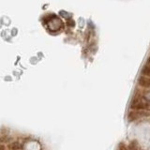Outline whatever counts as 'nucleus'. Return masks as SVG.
Returning a JSON list of instances; mask_svg holds the SVG:
<instances>
[{
  "mask_svg": "<svg viewBox=\"0 0 150 150\" xmlns=\"http://www.w3.org/2000/svg\"><path fill=\"white\" fill-rule=\"evenodd\" d=\"M150 108L149 101L142 95L133 96L131 102H130V109L132 110H148Z\"/></svg>",
  "mask_w": 150,
  "mask_h": 150,
  "instance_id": "nucleus-1",
  "label": "nucleus"
},
{
  "mask_svg": "<svg viewBox=\"0 0 150 150\" xmlns=\"http://www.w3.org/2000/svg\"><path fill=\"white\" fill-rule=\"evenodd\" d=\"M138 84L143 88H149L150 87V78L146 76L141 75L138 80Z\"/></svg>",
  "mask_w": 150,
  "mask_h": 150,
  "instance_id": "nucleus-2",
  "label": "nucleus"
},
{
  "mask_svg": "<svg viewBox=\"0 0 150 150\" xmlns=\"http://www.w3.org/2000/svg\"><path fill=\"white\" fill-rule=\"evenodd\" d=\"M143 116H148V114L141 113V112H131V113L129 114V120L133 121V120H135L136 118H138V117H142Z\"/></svg>",
  "mask_w": 150,
  "mask_h": 150,
  "instance_id": "nucleus-3",
  "label": "nucleus"
},
{
  "mask_svg": "<svg viewBox=\"0 0 150 150\" xmlns=\"http://www.w3.org/2000/svg\"><path fill=\"white\" fill-rule=\"evenodd\" d=\"M142 75L150 78V64L146 63L142 69Z\"/></svg>",
  "mask_w": 150,
  "mask_h": 150,
  "instance_id": "nucleus-4",
  "label": "nucleus"
},
{
  "mask_svg": "<svg viewBox=\"0 0 150 150\" xmlns=\"http://www.w3.org/2000/svg\"><path fill=\"white\" fill-rule=\"evenodd\" d=\"M21 148V145L17 142H14V143H11V150H19Z\"/></svg>",
  "mask_w": 150,
  "mask_h": 150,
  "instance_id": "nucleus-5",
  "label": "nucleus"
},
{
  "mask_svg": "<svg viewBox=\"0 0 150 150\" xmlns=\"http://www.w3.org/2000/svg\"><path fill=\"white\" fill-rule=\"evenodd\" d=\"M129 147H130V150H138V149H140V148H139V146H138V145H137V143H135V142L130 143Z\"/></svg>",
  "mask_w": 150,
  "mask_h": 150,
  "instance_id": "nucleus-6",
  "label": "nucleus"
},
{
  "mask_svg": "<svg viewBox=\"0 0 150 150\" xmlns=\"http://www.w3.org/2000/svg\"><path fill=\"white\" fill-rule=\"evenodd\" d=\"M145 98L150 101V92H146L145 93Z\"/></svg>",
  "mask_w": 150,
  "mask_h": 150,
  "instance_id": "nucleus-7",
  "label": "nucleus"
},
{
  "mask_svg": "<svg viewBox=\"0 0 150 150\" xmlns=\"http://www.w3.org/2000/svg\"><path fill=\"white\" fill-rule=\"evenodd\" d=\"M5 149H6V147L4 145H0V150H5Z\"/></svg>",
  "mask_w": 150,
  "mask_h": 150,
  "instance_id": "nucleus-8",
  "label": "nucleus"
},
{
  "mask_svg": "<svg viewBox=\"0 0 150 150\" xmlns=\"http://www.w3.org/2000/svg\"><path fill=\"white\" fill-rule=\"evenodd\" d=\"M147 63H148V64H150V56H148V58H147Z\"/></svg>",
  "mask_w": 150,
  "mask_h": 150,
  "instance_id": "nucleus-9",
  "label": "nucleus"
}]
</instances>
